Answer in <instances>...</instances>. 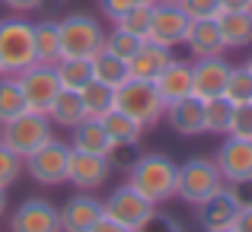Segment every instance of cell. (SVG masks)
Segmentation results:
<instances>
[{
	"label": "cell",
	"instance_id": "ba28073f",
	"mask_svg": "<svg viewBox=\"0 0 252 232\" xmlns=\"http://www.w3.org/2000/svg\"><path fill=\"white\" fill-rule=\"evenodd\" d=\"M67 156H70V143L58 140V137H48L42 147H35L29 156L23 159L29 178H35L38 184H64L67 181Z\"/></svg>",
	"mask_w": 252,
	"mask_h": 232
},
{
	"label": "cell",
	"instance_id": "cb8c5ba5",
	"mask_svg": "<svg viewBox=\"0 0 252 232\" xmlns=\"http://www.w3.org/2000/svg\"><path fill=\"white\" fill-rule=\"evenodd\" d=\"M74 150H83V153H96V156H109L112 140L109 134L102 130V124L96 118H83L80 124L74 128V140H70Z\"/></svg>",
	"mask_w": 252,
	"mask_h": 232
},
{
	"label": "cell",
	"instance_id": "8fae6325",
	"mask_svg": "<svg viewBox=\"0 0 252 232\" xmlns=\"http://www.w3.org/2000/svg\"><path fill=\"white\" fill-rule=\"evenodd\" d=\"M230 67H233V64H230L223 54L195 57V61H191V96H198L201 102L223 96V86H227Z\"/></svg>",
	"mask_w": 252,
	"mask_h": 232
},
{
	"label": "cell",
	"instance_id": "3957f363",
	"mask_svg": "<svg viewBox=\"0 0 252 232\" xmlns=\"http://www.w3.org/2000/svg\"><path fill=\"white\" fill-rule=\"evenodd\" d=\"M223 175L217 169L214 159H201V156H191L185 159L182 165H176V197L191 207H198L201 201H208L211 194L223 188Z\"/></svg>",
	"mask_w": 252,
	"mask_h": 232
},
{
	"label": "cell",
	"instance_id": "1f68e13d",
	"mask_svg": "<svg viewBox=\"0 0 252 232\" xmlns=\"http://www.w3.org/2000/svg\"><path fill=\"white\" fill-rule=\"evenodd\" d=\"M223 99L233 105L240 102H252V70L243 64V67H230L227 86H223Z\"/></svg>",
	"mask_w": 252,
	"mask_h": 232
},
{
	"label": "cell",
	"instance_id": "bcb514c9",
	"mask_svg": "<svg viewBox=\"0 0 252 232\" xmlns=\"http://www.w3.org/2000/svg\"><path fill=\"white\" fill-rule=\"evenodd\" d=\"M157 3H179V0H157Z\"/></svg>",
	"mask_w": 252,
	"mask_h": 232
},
{
	"label": "cell",
	"instance_id": "7c38bea8",
	"mask_svg": "<svg viewBox=\"0 0 252 232\" xmlns=\"http://www.w3.org/2000/svg\"><path fill=\"white\" fill-rule=\"evenodd\" d=\"M13 232H61V213L45 197H29L10 213Z\"/></svg>",
	"mask_w": 252,
	"mask_h": 232
},
{
	"label": "cell",
	"instance_id": "c3c4849f",
	"mask_svg": "<svg viewBox=\"0 0 252 232\" xmlns=\"http://www.w3.org/2000/svg\"><path fill=\"white\" fill-rule=\"evenodd\" d=\"M141 3H157V0H141Z\"/></svg>",
	"mask_w": 252,
	"mask_h": 232
},
{
	"label": "cell",
	"instance_id": "f6af8a7d",
	"mask_svg": "<svg viewBox=\"0 0 252 232\" xmlns=\"http://www.w3.org/2000/svg\"><path fill=\"white\" fill-rule=\"evenodd\" d=\"M6 213V188H0V216Z\"/></svg>",
	"mask_w": 252,
	"mask_h": 232
},
{
	"label": "cell",
	"instance_id": "9a60e30c",
	"mask_svg": "<svg viewBox=\"0 0 252 232\" xmlns=\"http://www.w3.org/2000/svg\"><path fill=\"white\" fill-rule=\"evenodd\" d=\"M214 162L220 169L223 181H243V178H252V140H243V137H230L220 143V150L214 153Z\"/></svg>",
	"mask_w": 252,
	"mask_h": 232
},
{
	"label": "cell",
	"instance_id": "d590c367",
	"mask_svg": "<svg viewBox=\"0 0 252 232\" xmlns=\"http://www.w3.org/2000/svg\"><path fill=\"white\" fill-rule=\"evenodd\" d=\"M191 19H217L220 16V0H179Z\"/></svg>",
	"mask_w": 252,
	"mask_h": 232
},
{
	"label": "cell",
	"instance_id": "f546056e",
	"mask_svg": "<svg viewBox=\"0 0 252 232\" xmlns=\"http://www.w3.org/2000/svg\"><path fill=\"white\" fill-rule=\"evenodd\" d=\"M230 111H233V102H227L223 96L208 99V102H204V134H223L227 137Z\"/></svg>",
	"mask_w": 252,
	"mask_h": 232
},
{
	"label": "cell",
	"instance_id": "f35d334b",
	"mask_svg": "<svg viewBox=\"0 0 252 232\" xmlns=\"http://www.w3.org/2000/svg\"><path fill=\"white\" fill-rule=\"evenodd\" d=\"M227 191L233 197V204L240 210L252 207V178H243V181H227Z\"/></svg>",
	"mask_w": 252,
	"mask_h": 232
},
{
	"label": "cell",
	"instance_id": "4316f807",
	"mask_svg": "<svg viewBox=\"0 0 252 232\" xmlns=\"http://www.w3.org/2000/svg\"><path fill=\"white\" fill-rule=\"evenodd\" d=\"M55 74L61 79V89L80 92L93 79V64H90V57H61V61L55 64Z\"/></svg>",
	"mask_w": 252,
	"mask_h": 232
},
{
	"label": "cell",
	"instance_id": "2e32d148",
	"mask_svg": "<svg viewBox=\"0 0 252 232\" xmlns=\"http://www.w3.org/2000/svg\"><path fill=\"white\" fill-rule=\"evenodd\" d=\"M166 124L182 137H198L204 134V102L198 96H185L179 102H169L163 111Z\"/></svg>",
	"mask_w": 252,
	"mask_h": 232
},
{
	"label": "cell",
	"instance_id": "4fadbf2b",
	"mask_svg": "<svg viewBox=\"0 0 252 232\" xmlns=\"http://www.w3.org/2000/svg\"><path fill=\"white\" fill-rule=\"evenodd\" d=\"M112 175V165L105 156H96V153H83V150H74L70 147V156H67V181L80 191H96L109 181Z\"/></svg>",
	"mask_w": 252,
	"mask_h": 232
},
{
	"label": "cell",
	"instance_id": "83f0119b",
	"mask_svg": "<svg viewBox=\"0 0 252 232\" xmlns=\"http://www.w3.org/2000/svg\"><path fill=\"white\" fill-rule=\"evenodd\" d=\"M80 102H83L86 118H102L109 108H115V89L105 86V83L90 79V83L80 89Z\"/></svg>",
	"mask_w": 252,
	"mask_h": 232
},
{
	"label": "cell",
	"instance_id": "ac0fdd59",
	"mask_svg": "<svg viewBox=\"0 0 252 232\" xmlns=\"http://www.w3.org/2000/svg\"><path fill=\"white\" fill-rule=\"evenodd\" d=\"M154 89L160 92L163 102H179V99L191 96V61H179L169 57V64L160 70V77L154 79Z\"/></svg>",
	"mask_w": 252,
	"mask_h": 232
},
{
	"label": "cell",
	"instance_id": "603a6c76",
	"mask_svg": "<svg viewBox=\"0 0 252 232\" xmlns=\"http://www.w3.org/2000/svg\"><path fill=\"white\" fill-rule=\"evenodd\" d=\"M83 118H86V111H83V102H80V92H74V89L58 92L55 102H51V108H48V121L55 124V128L74 130Z\"/></svg>",
	"mask_w": 252,
	"mask_h": 232
},
{
	"label": "cell",
	"instance_id": "30bf717a",
	"mask_svg": "<svg viewBox=\"0 0 252 232\" xmlns=\"http://www.w3.org/2000/svg\"><path fill=\"white\" fill-rule=\"evenodd\" d=\"M16 79H19V89H23L26 108L48 115L55 96L61 92V79L55 74V64H32V67L23 70Z\"/></svg>",
	"mask_w": 252,
	"mask_h": 232
},
{
	"label": "cell",
	"instance_id": "d6986e66",
	"mask_svg": "<svg viewBox=\"0 0 252 232\" xmlns=\"http://www.w3.org/2000/svg\"><path fill=\"white\" fill-rule=\"evenodd\" d=\"M169 48H163V45H154L144 38V45L134 51V57L128 61V74L131 79H147V83H154L157 77H160V70L169 64Z\"/></svg>",
	"mask_w": 252,
	"mask_h": 232
},
{
	"label": "cell",
	"instance_id": "681fc988",
	"mask_svg": "<svg viewBox=\"0 0 252 232\" xmlns=\"http://www.w3.org/2000/svg\"><path fill=\"white\" fill-rule=\"evenodd\" d=\"M246 67H249V70H252V57H249V64H246Z\"/></svg>",
	"mask_w": 252,
	"mask_h": 232
},
{
	"label": "cell",
	"instance_id": "9c48e42d",
	"mask_svg": "<svg viewBox=\"0 0 252 232\" xmlns=\"http://www.w3.org/2000/svg\"><path fill=\"white\" fill-rule=\"evenodd\" d=\"M191 26V16L179 3H154L150 10V26H147V42L163 45V48H179L185 45V32Z\"/></svg>",
	"mask_w": 252,
	"mask_h": 232
},
{
	"label": "cell",
	"instance_id": "f1b7e54d",
	"mask_svg": "<svg viewBox=\"0 0 252 232\" xmlns=\"http://www.w3.org/2000/svg\"><path fill=\"white\" fill-rule=\"evenodd\" d=\"M23 111H26V99L23 89H19V79L10 74H0V124L13 121Z\"/></svg>",
	"mask_w": 252,
	"mask_h": 232
},
{
	"label": "cell",
	"instance_id": "8d00e7d4",
	"mask_svg": "<svg viewBox=\"0 0 252 232\" xmlns=\"http://www.w3.org/2000/svg\"><path fill=\"white\" fill-rule=\"evenodd\" d=\"M141 156L137 153V147H122V143H112V150H109V165H112V172L115 169H122V172H128L131 165H134V159Z\"/></svg>",
	"mask_w": 252,
	"mask_h": 232
},
{
	"label": "cell",
	"instance_id": "7bdbcfd3",
	"mask_svg": "<svg viewBox=\"0 0 252 232\" xmlns=\"http://www.w3.org/2000/svg\"><path fill=\"white\" fill-rule=\"evenodd\" d=\"M90 232H128V229H125V226H118V223H115V220H109V216H102V220H99V223H96V226H93Z\"/></svg>",
	"mask_w": 252,
	"mask_h": 232
},
{
	"label": "cell",
	"instance_id": "d4e9b609",
	"mask_svg": "<svg viewBox=\"0 0 252 232\" xmlns=\"http://www.w3.org/2000/svg\"><path fill=\"white\" fill-rule=\"evenodd\" d=\"M32 38H35V61L38 64H58L61 61V35H58L55 19L32 23Z\"/></svg>",
	"mask_w": 252,
	"mask_h": 232
},
{
	"label": "cell",
	"instance_id": "e0dca14e",
	"mask_svg": "<svg viewBox=\"0 0 252 232\" xmlns=\"http://www.w3.org/2000/svg\"><path fill=\"white\" fill-rule=\"evenodd\" d=\"M236 213H240V207L233 204L227 184H223L217 194H211L208 201H201L195 207L198 226H201L204 232H211V229H230V226H233V220H236Z\"/></svg>",
	"mask_w": 252,
	"mask_h": 232
},
{
	"label": "cell",
	"instance_id": "7402d4cb",
	"mask_svg": "<svg viewBox=\"0 0 252 232\" xmlns=\"http://www.w3.org/2000/svg\"><path fill=\"white\" fill-rule=\"evenodd\" d=\"M99 124H102V130L109 134V140L112 143H122V147H137L141 143V137H144V128L134 121L131 115H125V111H118V108H109L102 118H96Z\"/></svg>",
	"mask_w": 252,
	"mask_h": 232
},
{
	"label": "cell",
	"instance_id": "b9f144b4",
	"mask_svg": "<svg viewBox=\"0 0 252 232\" xmlns=\"http://www.w3.org/2000/svg\"><path fill=\"white\" fill-rule=\"evenodd\" d=\"M233 232H252V207L246 210H240L236 213V220H233V226H230Z\"/></svg>",
	"mask_w": 252,
	"mask_h": 232
},
{
	"label": "cell",
	"instance_id": "484cf974",
	"mask_svg": "<svg viewBox=\"0 0 252 232\" xmlns=\"http://www.w3.org/2000/svg\"><path fill=\"white\" fill-rule=\"evenodd\" d=\"M90 64H93V79H96V83L112 86V89H118L125 79H131L128 64H125L122 57L109 54V51H99V54H93V57H90Z\"/></svg>",
	"mask_w": 252,
	"mask_h": 232
},
{
	"label": "cell",
	"instance_id": "6da1fadb",
	"mask_svg": "<svg viewBox=\"0 0 252 232\" xmlns=\"http://www.w3.org/2000/svg\"><path fill=\"white\" fill-rule=\"evenodd\" d=\"M128 184L147 201L166 204L176 197V162L163 153H141L128 169Z\"/></svg>",
	"mask_w": 252,
	"mask_h": 232
},
{
	"label": "cell",
	"instance_id": "5bb4252c",
	"mask_svg": "<svg viewBox=\"0 0 252 232\" xmlns=\"http://www.w3.org/2000/svg\"><path fill=\"white\" fill-rule=\"evenodd\" d=\"M61 213V232H90L102 220V201L93 197L90 191H80L70 201H64V207H58Z\"/></svg>",
	"mask_w": 252,
	"mask_h": 232
},
{
	"label": "cell",
	"instance_id": "d6a6232c",
	"mask_svg": "<svg viewBox=\"0 0 252 232\" xmlns=\"http://www.w3.org/2000/svg\"><path fill=\"white\" fill-rule=\"evenodd\" d=\"M150 10H154V3H134L115 26H118V29H125V32H134V35L144 38V35H147V26H150Z\"/></svg>",
	"mask_w": 252,
	"mask_h": 232
},
{
	"label": "cell",
	"instance_id": "5b68a950",
	"mask_svg": "<svg viewBox=\"0 0 252 232\" xmlns=\"http://www.w3.org/2000/svg\"><path fill=\"white\" fill-rule=\"evenodd\" d=\"M58 35H61V57H93L102 51L105 42L99 19L90 13H67L58 23Z\"/></svg>",
	"mask_w": 252,
	"mask_h": 232
},
{
	"label": "cell",
	"instance_id": "e575fe53",
	"mask_svg": "<svg viewBox=\"0 0 252 232\" xmlns=\"http://www.w3.org/2000/svg\"><path fill=\"white\" fill-rule=\"evenodd\" d=\"M19 172H23V159L13 153L10 147L0 143V188H10V184L19 178Z\"/></svg>",
	"mask_w": 252,
	"mask_h": 232
},
{
	"label": "cell",
	"instance_id": "44dd1931",
	"mask_svg": "<svg viewBox=\"0 0 252 232\" xmlns=\"http://www.w3.org/2000/svg\"><path fill=\"white\" fill-rule=\"evenodd\" d=\"M223 48H249L252 45V10H230L217 16Z\"/></svg>",
	"mask_w": 252,
	"mask_h": 232
},
{
	"label": "cell",
	"instance_id": "836d02e7",
	"mask_svg": "<svg viewBox=\"0 0 252 232\" xmlns=\"http://www.w3.org/2000/svg\"><path fill=\"white\" fill-rule=\"evenodd\" d=\"M230 137H243V140H252V102H240L230 111Z\"/></svg>",
	"mask_w": 252,
	"mask_h": 232
},
{
	"label": "cell",
	"instance_id": "ee69618b",
	"mask_svg": "<svg viewBox=\"0 0 252 232\" xmlns=\"http://www.w3.org/2000/svg\"><path fill=\"white\" fill-rule=\"evenodd\" d=\"M230 10H252V0H220V13Z\"/></svg>",
	"mask_w": 252,
	"mask_h": 232
},
{
	"label": "cell",
	"instance_id": "52a82bcc",
	"mask_svg": "<svg viewBox=\"0 0 252 232\" xmlns=\"http://www.w3.org/2000/svg\"><path fill=\"white\" fill-rule=\"evenodd\" d=\"M154 210H157V204L147 201L141 191H134L128 181L118 184V188L102 201V213L109 216V220H115L118 226H125L128 232L144 229V223L154 216Z\"/></svg>",
	"mask_w": 252,
	"mask_h": 232
},
{
	"label": "cell",
	"instance_id": "8992f818",
	"mask_svg": "<svg viewBox=\"0 0 252 232\" xmlns=\"http://www.w3.org/2000/svg\"><path fill=\"white\" fill-rule=\"evenodd\" d=\"M48 137H55V134H51L48 115H42V111H29L26 108L23 115H16L13 121L0 124V143L10 147L19 159H26L35 147H42Z\"/></svg>",
	"mask_w": 252,
	"mask_h": 232
},
{
	"label": "cell",
	"instance_id": "7dc6e473",
	"mask_svg": "<svg viewBox=\"0 0 252 232\" xmlns=\"http://www.w3.org/2000/svg\"><path fill=\"white\" fill-rule=\"evenodd\" d=\"M211 232H233V229H211Z\"/></svg>",
	"mask_w": 252,
	"mask_h": 232
},
{
	"label": "cell",
	"instance_id": "f907efd6",
	"mask_svg": "<svg viewBox=\"0 0 252 232\" xmlns=\"http://www.w3.org/2000/svg\"><path fill=\"white\" fill-rule=\"evenodd\" d=\"M51 3H61V0H51Z\"/></svg>",
	"mask_w": 252,
	"mask_h": 232
},
{
	"label": "cell",
	"instance_id": "ab89813d",
	"mask_svg": "<svg viewBox=\"0 0 252 232\" xmlns=\"http://www.w3.org/2000/svg\"><path fill=\"white\" fill-rule=\"evenodd\" d=\"M134 3H141V0H99V10H102V16H105V19L118 23V19H122Z\"/></svg>",
	"mask_w": 252,
	"mask_h": 232
},
{
	"label": "cell",
	"instance_id": "ffe728a7",
	"mask_svg": "<svg viewBox=\"0 0 252 232\" xmlns=\"http://www.w3.org/2000/svg\"><path fill=\"white\" fill-rule=\"evenodd\" d=\"M185 45L195 57H211V54H223V38L217 29V19H191L189 32H185Z\"/></svg>",
	"mask_w": 252,
	"mask_h": 232
},
{
	"label": "cell",
	"instance_id": "f5cc1de1",
	"mask_svg": "<svg viewBox=\"0 0 252 232\" xmlns=\"http://www.w3.org/2000/svg\"><path fill=\"white\" fill-rule=\"evenodd\" d=\"M137 232H141V229H137Z\"/></svg>",
	"mask_w": 252,
	"mask_h": 232
},
{
	"label": "cell",
	"instance_id": "277c9868",
	"mask_svg": "<svg viewBox=\"0 0 252 232\" xmlns=\"http://www.w3.org/2000/svg\"><path fill=\"white\" fill-rule=\"evenodd\" d=\"M115 108L131 115L141 128H154V124L163 121L166 102L154 89V83H147V79H125L115 89Z\"/></svg>",
	"mask_w": 252,
	"mask_h": 232
},
{
	"label": "cell",
	"instance_id": "74e56055",
	"mask_svg": "<svg viewBox=\"0 0 252 232\" xmlns=\"http://www.w3.org/2000/svg\"><path fill=\"white\" fill-rule=\"evenodd\" d=\"M141 232H189L182 226V223L176 220V216H169V213H160V210H154V216H150L147 223H144V229Z\"/></svg>",
	"mask_w": 252,
	"mask_h": 232
},
{
	"label": "cell",
	"instance_id": "7a4b0ae2",
	"mask_svg": "<svg viewBox=\"0 0 252 232\" xmlns=\"http://www.w3.org/2000/svg\"><path fill=\"white\" fill-rule=\"evenodd\" d=\"M35 61V38H32V23L16 16L0 19V70L10 77H19Z\"/></svg>",
	"mask_w": 252,
	"mask_h": 232
},
{
	"label": "cell",
	"instance_id": "816d5d0a",
	"mask_svg": "<svg viewBox=\"0 0 252 232\" xmlns=\"http://www.w3.org/2000/svg\"><path fill=\"white\" fill-rule=\"evenodd\" d=\"M0 74H3V70H0Z\"/></svg>",
	"mask_w": 252,
	"mask_h": 232
},
{
	"label": "cell",
	"instance_id": "4dcf8cb0",
	"mask_svg": "<svg viewBox=\"0 0 252 232\" xmlns=\"http://www.w3.org/2000/svg\"><path fill=\"white\" fill-rule=\"evenodd\" d=\"M144 45V38L141 35H134V32H125V29H112L109 35H105V42H102V51H109V54H115V57H122L125 64L134 57V51Z\"/></svg>",
	"mask_w": 252,
	"mask_h": 232
},
{
	"label": "cell",
	"instance_id": "60d3db41",
	"mask_svg": "<svg viewBox=\"0 0 252 232\" xmlns=\"http://www.w3.org/2000/svg\"><path fill=\"white\" fill-rule=\"evenodd\" d=\"M3 6H10L13 13H19V16H26V13H32V10H38V6L45 3V0H0Z\"/></svg>",
	"mask_w": 252,
	"mask_h": 232
}]
</instances>
